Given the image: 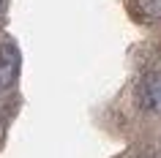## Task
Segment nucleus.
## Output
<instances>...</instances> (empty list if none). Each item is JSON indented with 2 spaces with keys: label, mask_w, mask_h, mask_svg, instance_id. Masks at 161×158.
<instances>
[{
  "label": "nucleus",
  "mask_w": 161,
  "mask_h": 158,
  "mask_svg": "<svg viewBox=\"0 0 161 158\" xmlns=\"http://www.w3.org/2000/svg\"><path fill=\"white\" fill-rule=\"evenodd\" d=\"M19 74V55L11 44H0V87L6 90L17 82Z\"/></svg>",
  "instance_id": "obj_1"
},
{
  "label": "nucleus",
  "mask_w": 161,
  "mask_h": 158,
  "mask_svg": "<svg viewBox=\"0 0 161 158\" xmlns=\"http://www.w3.org/2000/svg\"><path fill=\"white\" fill-rule=\"evenodd\" d=\"M139 104L150 112H161V74H147L139 82Z\"/></svg>",
  "instance_id": "obj_2"
},
{
  "label": "nucleus",
  "mask_w": 161,
  "mask_h": 158,
  "mask_svg": "<svg viewBox=\"0 0 161 158\" xmlns=\"http://www.w3.org/2000/svg\"><path fill=\"white\" fill-rule=\"evenodd\" d=\"M145 19H161V0H134Z\"/></svg>",
  "instance_id": "obj_3"
},
{
  "label": "nucleus",
  "mask_w": 161,
  "mask_h": 158,
  "mask_svg": "<svg viewBox=\"0 0 161 158\" xmlns=\"http://www.w3.org/2000/svg\"><path fill=\"white\" fill-rule=\"evenodd\" d=\"M3 6H6V0H0V11H3Z\"/></svg>",
  "instance_id": "obj_4"
}]
</instances>
